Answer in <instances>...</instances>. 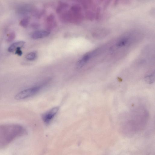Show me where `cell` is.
Returning a JSON list of instances; mask_svg holds the SVG:
<instances>
[{
	"mask_svg": "<svg viewBox=\"0 0 155 155\" xmlns=\"http://www.w3.org/2000/svg\"><path fill=\"white\" fill-rule=\"evenodd\" d=\"M50 32L44 30H38L33 32L31 34V37L34 39L41 38L48 36Z\"/></svg>",
	"mask_w": 155,
	"mask_h": 155,
	"instance_id": "cell-4",
	"label": "cell"
},
{
	"mask_svg": "<svg viewBox=\"0 0 155 155\" xmlns=\"http://www.w3.org/2000/svg\"><path fill=\"white\" fill-rule=\"evenodd\" d=\"M30 9V7L28 5L24 4L18 7L17 11L19 13L23 14L27 13Z\"/></svg>",
	"mask_w": 155,
	"mask_h": 155,
	"instance_id": "cell-6",
	"label": "cell"
},
{
	"mask_svg": "<svg viewBox=\"0 0 155 155\" xmlns=\"http://www.w3.org/2000/svg\"><path fill=\"white\" fill-rule=\"evenodd\" d=\"M16 37V34L14 32H12L9 33L7 36V41L8 42H11L13 41Z\"/></svg>",
	"mask_w": 155,
	"mask_h": 155,
	"instance_id": "cell-9",
	"label": "cell"
},
{
	"mask_svg": "<svg viewBox=\"0 0 155 155\" xmlns=\"http://www.w3.org/2000/svg\"><path fill=\"white\" fill-rule=\"evenodd\" d=\"M36 53L34 52H32L28 53L26 56V59L29 61H32L35 60L36 57Z\"/></svg>",
	"mask_w": 155,
	"mask_h": 155,
	"instance_id": "cell-8",
	"label": "cell"
},
{
	"mask_svg": "<svg viewBox=\"0 0 155 155\" xmlns=\"http://www.w3.org/2000/svg\"><path fill=\"white\" fill-rule=\"evenodd\" d=\"M59 110V107H55L43 114L42 116V118L43 122L46 124L50 123L54 117Z\"/></svg>",
	"mask_w": 155,
	"mask_h": 155,
	"instance_id": "cell-3",
	"label": "cell"
},
{
	"mask_svg": "<svg viewBox=\"0 0 155 155\" xmlns=\"http://www.w3.org/2000/svg\"><path fill=\"white\" fill-rule=\"evenodd\" d=\"M42 88V85L37 86L23 90L16 94L14 99L20 100L30 98L37 94Z\"/></svg>",
	"mask_w": 155,
	"mask_h": 155,
	"instance_id": "cell-2",
	"label": "cell"
},
{
	"mask_svg": "<svg viewBox=\"0 0 155 155\" xmlns=\"http://www.w3.org/2000/svg\"><path fill=\"white\" fill-rule=\"evenodd\" d=\"M25 42L23 41L14 42L9 46L8 51L10 52H13L19 48H21L25 44Z\"/></svg>",
	"mask_w": 155,
	"mask_h": 155,
	"instance_id": "cell-5",
	"label": "cell"
},
{
	"mask_svg": "<svg viewBox=\"0 0 155 155\" xmlns=\"http://www.w3.org/2000/svg\"><path fill=\"white\" fill-rule=\"evenodd\" d=\"M29 22H30V18L28 17H26L23 19L21 21L19 24L22 27L25 28L27 26Z\"/></svg>",
	"mask_w": 155,
	"mask_h": 155,
	"instance_id": "cell-7",
	"label": "cell"
},
{
	"mask_svg": "<svg viewBox=\"0 0 155 155\" xmlns=\"http://www.w3.org/2000/svg\"><path fill=\"white\" fill-rule=\"evenodd\" d=\"M23 126L17 124L0 125V149L5 148L15 140L26 135Z\"/></svg>",
	"mask_w": 155,
	"mask_h": 155,
	"instance_id": "cell-1",
	"label": "cell"
},
{
	"mask_svg": "<svg viewBox=\"0 0 155 155\" xmlns=\"http://www.w3.org/2000/svg\"><path fill=\"white\" fill-rule=\"evenodd\" d=\"M21 48H19L15 51V54H17L19 56H21L22 55L23 53L22 50H21Z\"/></svg>",
	"mask_w": 155,
	"mask_h": 155,
	"instance_id": "cell-10",
	"label": "cell"
}]
</instances>
